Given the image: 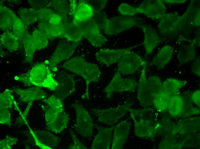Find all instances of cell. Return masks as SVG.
<instances>
[{"mask_svg":"<svg viewBox=\"0 0 200 149\" xmlns=\"http://www.w3.org/2000/svg\"><path fill=\"white\" fill-rule=\"evenodd\" d=\"M43 101L45 105V119L48 129L55 134L60 133L67 128L70 119L62 100L52 95Z\"/></svg>","mask_w":200,"mask_h":149,"instance_id":"obj_1","label":"cell"},{"mask_svg":"<svg viewBox=\"0 0 200 149\" xmlns=\"http://www.w3.org/2000/svg\"><path fill=\"white\" fill-rule=\"evenodd\" d=\"M128 111L133 121L136 136L142 138L154 137L160 125L154 109L147 107L135 109L130 107Z\"/></svg>","mask_w":200,"mask_h":149,"instance_id":"obj_2","label":"cell"},{"mask_svg":"<svg viewBox=\"0 0 200 149\" xmlns=\"http://www.w3.org/2000/svg\"><path fill=\"white\" fill-rule=\"evenodd\" d=\"M61 67L83 78L86 87L82 98L88 99L90 83L98 82L101 78V72L98 66L87 62L82 56H77L65 62Z\"/></svg>","mask_w":200,"mask_h":149,"instance_id":"obj_3","label":"cell"},{"mask_svg":"<svg viewBox=\"0 0 200 149\" xmlns=\"http://www.w3.org/2000/svg\"><path fill=\"white\" fill-rule=\"evenodd\" d=\"M14 79L27 85L44 87L53 91L58 85L48 66L45 63L37 64L27 72L16 76Z\"/></svg>","mask_w":200,"mask_h":149,"instance_id":"obj_4","label":"cell"},{"mask_svg":"<svg viewBox=\"0 0 200 149\" xmlns=\"http://www.w3.org/2000/svg\"><path fill=\"white\" fill-rule=\"evenodd\" d=\"M140 19L133 16H120L106 17L99 27L108 35L117 34L142 24Z\"/></svg>","mask_w":200,"mask_h":149,"instance_id":"obj_5","label":"cell"},{"mask_svg":"<svg viewBox=\"0 0 200 149\" xmlns=\"http://www.w3.org/2000/svg\"><path fill=\"white\" fill-rule=\"evenodd\" d=\"M166 5L161 0H145L139 7L132 6L130 13L132 16L141 13L151 19L159 20L166 14Z\"/></svg>","mask_w":200,"mask_h":149,"instance_id":"obj_6","label":"cell"},{"mask_svg":"<svg viewBox=\"0 0 200 149\" xmlns=\"http://www.w3.org/2000/svg\"><path fill=\"white\" fill-rule=\"evenodd\" d=\"M138 82L134 79L124 78L117 70L112 79L103 89L106 98L110 99L113 94L116 92L134 91L137 87Z\"/></svg>","mask_w":200,"mask_h":149,"instance_id":"obj_7","label":"cell"},{"mask_svg":"<svg viewBox=\"0 0 200 149\" xmlns=\"http://www.w3.org/2000/svg\"><path fill=\"white\" fill-rule=\"evenodd\" d=\"M72 107L76 113L75 128L77 132L83 137L90 138L92 135L94 126L91 115L79 103H74Z\"/></svg>","mask_w":200,"mask_h":149,"instance_id":"obj_8","label":"cell"},{"mask_svg":"<svg viewBox=\"0 0 200 149\" xmlns=\"http://www.w3.org/2000/svg\"><path fill=\"white\" fill-rule=\"evenodd\" d=\"M131 106L130 104L126 103L105 109H94L92 111L99 122L111 125L124 116Z\"/></svg>","mask_w":200,"mask_h":149,"instance_id":"obj_9","label":"cell"},{"mask_svg":"<svg viewBox=\"0 0 200 149\" xmlns=\"http://www.w3.org/2000/svg\"><path fill=\"white\" fill-rule=\"evenodd\" d=\"M117 70L123 75L132 74L147 65V62L138 54L131 51L118 62Z\"/></svg>","mask_w":200,"mask_h":149,"instance_id":"obj_10","label":"cell"},{"mask_svg":"<svg viewBox=\"0 0 200 149\" xmlns=\"http://www.w3.org/2000/svg\"><path fill=\"white\" fill-rule=\"evenodd\" d=\"M78 23L83 36L93 46L100 47L107 41L101 33L98 25L92 18Z\"/></svg>","mask_w":200,"mask_h":149,"instance_id":"obj_11","label":"cell"},{"mask_svg":"<svg viewBox=\"0 0 200 149\" xmlns=\"http://www.w3.org/2000/svg\"><path fill=\"white\" fill-rule=\"evenodd\" d=\"M200 3L197 1L190 2L180 19V32H187L200 26Z\"/></svg>","mask_w":200,"mask_h":149,"instance_id":"obj_12","label":"cell"},{"mask_svg":"<svg viewBox=\"0 0 200 149\" xmlns=\"http://www.w3.org/2000/svg\"><path fill=\"white\" fill-rule=\"evenodd\" d=\"M79 43L67 40L60 42L49 61H48V65L50 70L56 71V65L61 61L69 58L73 54Z\"/></svg>","mask_w":200,"mask_h":149,"instance_id":"obj_13","label":"cell"},{"mask_svg":"<svg viewBox=\"0 0 200 149\" xmlns=\"http://www.w3.org/2000/svg\"><path fill=\"white\" fill-rule=\"evenodd\" d=\"M13 92L12 90L6 89L0 94V123L9 127L11 125L10 109L14 106L20 111L14 100Z\"/></svg>","mask_w":200,"mask_h":149,"instance_id":"obj_14","label":"cell"},{"mask_svg":"<svg viewBox=\"0 0 200 149\" xmlns=\"http://www.w3.org/2000/svg\"><path fill=\"white\" fill-rule=\"evenodd\" d=\"M181 17L176 12L166 13L159 20L158 31L166 36H174L180 32Z\"/></svg>","mask_w":200,"mask_h":149,"instance_id":"obj_15","label":"cell"},{"mask_svg":"<svg viewBox=\"0 0 200 149\" xmlns=\"http://www.w3.org/2000/svg\"><path fill=\"white\" fill-rule=\"evenodd\" d=\"M134 46L120 49L102 48L95 53V57L99 62L109 66L117 62L124 55L131 51Z\"/></svg>","mask_w":200,"mask_h":149,"instance_id":"obj_16","label":"cell"},{"mask_svg":"<svg viewBox=\"0 0 200 149\" xmlns=\"http://www.w3.org/2000/svg\"><path fill=\"white\" fill-rule=\"evenodd\" d=\"M147 65L142 68L138 82L137 98L140 105L148 107L153 104V97L148 84L146 76Z\"/></svg>","mask_w":200,"mask_h":149,"instance_id":"obj_17","label":"cell"},{"mask_svg":"<svg viewBox=\"0 0 200 149\" xmlns=\"http://www.w3.org/2000/svg\"><path fill=\"white\" fill-rule=\"evenodd\" d=\"M11 90L18 97L20 101L28 103L26 109L28 110L34 101L43 100L47 97L46 93L37 87L26 89L14 87Z\"/></svg>","mask_w":200,"mask_h":149,"instance_id":"obj_18","label":"cell"},{"mask_svg":"<svg viewBox=\"0 0 200 149\" xmlns=\"http://www.w3.org/2000/svg\"><path fill=\"white\" fill-rule=\"evenodd\" d=\"M36 144L40 148L51 149L58 145L61 139L51 132L46 130H33L28 126Z\"/></svg>","mask_w":200,"mask_h":149,"instance_id":"obj_19","label":"cell"},{"mask_svg":"<svg viewBox=\"0 0 200 149\" xmlns=\"http://www.w3.org/2000/svg\"><path fill=\"white\" fill-rule=\"evenodd\" d=\"M58 79V85L54 95L62 101L75 92V82L74 75L65 72L61 73Z\"/></svg>","mask_w":200,"mask_h":149,"instance_id":"obj_20","label":"cell"},{"mask_svg":"<svg viewBox=\"0 0 200 149\" xmlns=\"http://www.w3.org/2000/svg\"><path fill=\"white\" fill-rule=\"evenodd\" d=\"M115 126L109 128L96 126L98 133L91 145L92 149H109L110 148L113 134Z\"/></svg>","mask_w":200,"mask_h":149,"instance_id":"obj_21","label":"cell"},{"mask_svg":"<svg viewBox=\"0 0 200 149\" xmlns=\"http://www.w3.org/2000/svg\"><path fill=\"white\" fill-rule=\"evenodd\" d=\"M130 123L123 120L115 126L114 130L112 149H122L127 139L131 127Z\"/></svg>","mask_w":200,"mask_h":149,"instance_id":"obj_22","label":"cell"},{"mask_svg":"<svg viewBox=\"0 0 200 149\" xmlns=\"http://www.w3.org/2000/svg\"><path fill=\"white\" fill-rule=\"evenodd\" d=\"M138 27L141 29L143 33V45L146 54L149 55L159 44V37L155 30L149 26L142 24Z\"/></svg>","mask_w":200,"mask_h":149,"instance_id":"obj_23","label":"cell"},{"mask_svg":"<svg viewBox=\"0 0 200 149\" xmlns=\"http://www.w3.org/2000/svg\"><path fill=\"white\" fill-rule=\"evenodd\" d=\"M94 13L91 5L84 1H80L77 4L72 22L79 23L91 19Z\"/></svg>","mask_w":200,"mask_h":149,"instance_id":"obj_24","label":"cell"},{"mask_svg":"<svg viewBox=\"0 0 200 149\" xmlns=\"http://www.w3.org/2000/svg\"><path fill=\"white\" fill-rule=\"evenodd\" d=\"M65 23L62 21L57 24H52L47 22H40L38 25V29L48 39L52 40L63 36Z\"/></svg>","mask_w":200,"mask_h":149,"instance_id":"obj_25","label":"cell"},{"mask_svg":"<svg viewBox=\"0 0 200 149\" xmlns=\"http://www.w3.org/2000/svg\"><path fill=\"white\" fill-rule=\"evenodd\" d=\"M174 50V48L170 45L164 46L152 60L151 65L156 66L158 70L163 68L170 61Z\"/></svg>","mask_w":200,"mask_h":149,"instance_id":"obj_26","label":"cell"},{"mask_svg":"<svg viewBox=\"0 0 200 149\" xmlns=\"http://www.w3.org/2000/svg\"><path fill=\"white\" fill-rule=\"evenodd\" d=\"M16 15L9 8L1 5L0 7V27L4 32L12 29L14 18Z\"/></svg>","mask_w":200,"mask_h":149,"instance_id":"obj_27","label":"cell"},{"mask_svg":"<svg viewBox=\"0 0 200 149\" xmlns=\"http://www.w3.org/2000/svg\"><path fill=\"white\" fill-rule=\"evenodd\" d=\"M186 83L185 80L173 78H168L162 83L161 91L171 97L176 94Z\"/></svg>","mask_w":200,"mask_h":149,"instance_id":"obj_28","label":"cell"},{"mask_svg":"<svg viewBox=\"0 0 200 149\" xmlns=\"http://www.w3.org/2000/svg\"><path fill=\"white\" fill-rule=\"evenodd\" d=\"M63 36L69 41L78 43L83 37L78 23L72 21L65 24Z\"/></svg>","mask_w":200,"mask_h":149,"instance_id":"obj_29","label":"cell"},{"mask_svg":"<svg viewBox=\"0 0 200 149\" xmlns=\"http://www.w3.org/2000/svg\"><path fill=\"white\" fill-rule=\"evenodd\" d=\"M22 40L24 49V62L32 64L34 54L37 49L31 35L26 32Z\"/></svg>","mask_w":200,"mask_h":149,"instance_id":"obj_30","label":"cell"},{"mask_svg":"<svg viewBox=\"0 0 200 149\" xmlns=\"http://www.w3.org/2000/svg\"><path fill=\"white\" fill-rule=\"evenodd\" d=\"M37 16L41 22L57 24L61 21V17L50 8L45 7L38 10Z\"/></svg>","mask_w":200,"mask_h":149,"instance_id":"obj_31","label":"cell"},{"mask_svg":"<svg viewBox=\"0 0 200 149\" xmlns=\"http://www.w3.org/2000/svg\"><path fill=\"white\" fill-rule=\"evenodd\" d=\"M0 40L1 46L10 51H14L19 49V40L13 32H4L1 35Z\"/></svg>","mask_w":200,"mask_h":149,"instance_id":"obj_32","label":"cell"},{"mask_svg":"<svg viewBox=\"0 0 200 149\" xmlns=\"http://www.w3.org/2000/svg\"><path fill=\"white\" fill-rule=\"evenodd\" d=\"M184 105L182 97L176 94L171 97L167 109L171 115L176 116L183 112Z\"/></svg>","mask_w":200,"mask_h":149,"instance_id":"obj_33","label":"cell"},{"mask_svg":"<svg viewBox=\"0 0 200 149\" xmlns=\"http://www.w3.org/2000/svg\"><path fill=\"white\" fill-rule=\"evenodd\" d=\"M196 56V51L193 45H184L181 47L177 54L179 63L183 64L194 59Z\"/></svg>","mask_w":200,"mask_h":149,"instance_id":"obj_34","label":"cell"},{"mask_svg":"<svg viewBox=\"0 0 200 149\" xmlns=\"http://www.w3.org/2000/svg\"><path fill=\"white\" fill-rule=\"evenodd\" d=\"M38 10L33 8L22 7L18 9V13L25 25H30L34 23L37 19Z\"/></svg>","mask_w":200,"mask_h":149,"instance_id":"obj_35","label":"cell"},{"mask_svg":"<svg viewBox=\"0 0 200 149\" xmlns=\"http://www.w3.org/2000/svg\"><path fill=\"white\" fill-rule=\"evenodd\" d=\"M47 7H50L61 18L69 15V4L66 0H52L48 2Z\"/></svg>","mask_w":200,"mask_h":149,"instance_id":"obj_36","label":"cell"},{"mask_svg":"<svg viewBox=\"0 0 200 149\" xmlns=\"http://www.w3.org/2000/svg\"><path fill=\"white\" fill-rule=\"evenodd\" d=\"M171 96L160 91L154 97L153 104L158 110L165 111L167 109Z\"/></svg>","mask_w":200,"mask_h":149,"instance_id":"obj_37","label":"cell"},{"mask_svg":"<svg viewBox=\"0 0 200 149\" xmlns=\"http://www.w3.org/2000/svg\"><path fill=\"white\" fill-rule=\"evenodd\" d=\"M37 50H41L46 47L49 44L48 39L39 29H36L31 35Z\"/></svg>","mask_w":200,"mask_h":149,"instance_id":"obj_38","label":"cell"},{"mask_svg":"<svg viewBox=\"0 0 200 149\" xmlns=\"http://www.w3.org/2000/svg\"><path fill=\"white\" fill-rule=\"evenodd\" d=\"M25 25L22 20L16 15L14 19L12 29L13 33L19 40H22L26 32Z\"/></svg>","mask_w":200,"mask_h":149,"instance_id":"obj_39","label":"cell"},{"mask_svg":"<svg viewBox=\"0 0 200 149\" xmlns=\"http://www.w3.org/2000/svg\"><path fill=\"white\" fill-rule=\"evenodd\" d=\"M147 81L154 99L161 91L162 85L161 80L157 76L153 75L147 79Z\"/></svg>","mask_w":200,"mask_h":149,"instance_id":"obj_40","label":"cell"},{"mask_svg":"<svg viewBox=\"0 0 200 149\" xmlns=\"http://www.w3.org/2000/svg\"><path fill=\"white\" fill-rule=\"evenodd\" d=\"M18 141V139L17 138L7 135L5 138L0 140V148L11 149L12 148V146L16 143Z\"/></svg>","mask_w":200,"mask_h":149,"instance_id":"obj_41","label":"cell"},{"mask_svg":"<svg viewBox=\"0 0 200 149\" xmlns=\"http://www.w3.org/2000/svg\"><path fill=\"white\" fill-rule=\"evenodd\" d=\"M71 137L73 141V144L70 145L68 148L70 149H86L87 148L78 139L73 131L70 130Z\"/></svg>","mask_w":200,"mask_h":149,"instance_id":"obj_42","label":"cell"},{"mask_svg":"<svg viewBox=\"0 0 200 149\" xmlns=\"http://www.w3.org/2000/svg\"><path fill=\"white\" fill-rule=\"evenodd\" d=\"M28 2L32 7L37 10L47 7L48 1L46 0H29Z\"/></svg>","mask_w":200,"mask_h":149,"instance_id":"obj_43","label":"cell"},{"mask_svg":"<svg viewBox=\"0 0 200 149\" xmlns=\"http://www.w3.org/2000/svg\"><path fill=\"white\" fill-rule=\"evenodd\" d=\"M192 72L195 74L200 77V59L199 57L192 63L191 66Z\"/></svg>","mask_w":200,"mask_h":149,"instance_id":"obj_44","label":"cell"},{"mask_svg":"<svg viewBox=\"0 0 200 149\" xmlns=\"http://www.w3.org/2000/svg\"><path fill=\"white\" fill-rule=\"evenodd\" d=\"M70 1L69 15L72 18L77 7V4L76 0Z\"/></svg>","mask_w":200,"mask_h":149,"instance_id":"obj_45","label":"cell"},{"mask_svg":"<svg viewBox=\"0 0 200 149\" xmlns=\"http://www.w3.org/2000/svg\"><path fill=\"white\" fill-rule=\"evenodd\" d=\"M200 90H198L194 92L191 97L193 101L199 107H200Z\"/></svg>","mask_w":200,"mask_h":149,"instance_id":"obj_46","label":"cell"},{"mask_svg":"<svg viewBox=\"0 0 200 149\" xmlns=\"http://www.w3.org/2000/svg\"><path fill=\"white\" fill-rule=\"evenodd\" d=\"M161 1L164 3L171 4L183 3H185L187 1L186 0H162Z\"/></svg>","mask_w":200,"mask_h":149,"instance_id":"obj_47","label":"cell"}]
</instances>
